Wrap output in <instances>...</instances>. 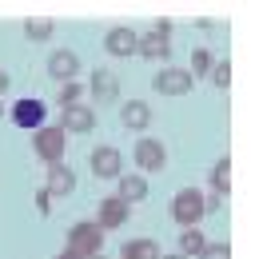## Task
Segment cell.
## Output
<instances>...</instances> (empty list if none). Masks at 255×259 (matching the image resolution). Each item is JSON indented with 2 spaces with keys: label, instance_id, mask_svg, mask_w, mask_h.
<instances>
[{
  "label": "cell",
  "instance_id": "obj_7",
  "mask_svg": "<svg viewBox=\"0 0 255 259\" xmlns=\"http://www.w3.org/2000/svg\"><path fill=\"white\" fill-rule=\"evenodd\" d=\"M44 116H48V104L44 100H20V104H12V120H16V128H44Z\"/></svg>",
  "mask_w": 255,
  "mask_h": 259
},
{
  "label": "cell",
  "instance_id": "obj_22",
  "mask_svg": "<svg viewBox=\"0 0 255 259\" xmlns=\"http://www.w3.org/2000/svg\"><path fill=\"white\" fill-rule=\"evenodd\" d=\"M80 96H84V84H76V80H72V84H64V88H60V104H64V108H72V104H76Z\"/></svg>",
  "mask_w": 255,
  "mask_h": 259
},
{
  "label": "cell",
  "instance_id": "obj_26",
  "mask_svg": "<svg viewBox=\"0 0 255 259\" xmlns=\"http://www.w3.org/2000/svg\"><path fill=\"white\" fill-rule=\"evenodd\" d=\"M220 207H223V195H216V192L203 195V215H207V211H220Z\"/></svg>",
  "mask_w": 255,
  "mask_h": 259
},
{
  "label": "cell",
  "instance_id": "obj_25",
  "mask_svg": "<svg viewBox=\"0 0 255 259\" xmlns=\"http://www.w3.org/2000/svg\"><path fill=\"white\" fill-rule=\"evenodd\" d=\"M36 211H40V215H48V211H52V195L44 192V188L36 192Z\"/></svg>",
  "mask_w": 255,
  "mask_h": 259
},
{
  "label": "cell",
  "instance_id": "obj_31",
  "mask_svg": "<svg viewBox=\"0 0 255 259\" xmlns=\"http://www.w3.org/2000/svg\"><path fill=\"white\" fill-rule=\"evenodd\" d=\"M88 259H104V255H88Z\"/></svg>",
  "mask_w": 255,
  "mask_h": 259
},
{
  "label": "cell",
  "instance_id": "obj_14",
  "mask_svg": "<svg viewBox=\"0 0 255 259\" xmlns=\"http://www.w3.org/2000/svg\"><path fill=\"white\" fill-rule=\"evenodd\" d=\"M136 40H140V36L132 32V28L116 24V28L108 32V40H104V48H108L112 56H136Z\"/></svg>",
  "mask_w": 255,
  "mask_h": 259
},
{
  "label": "cell",
  "instance_id": "obj_2",
  "mask_svg": "<svg viewBox=\"0 0 255 259\" xmlns=\"http://www.w3.org/2000/svg\"><path fill=\"white\" fill-rule=\"evenodd\" d=\"M172 220L180 227H195L203 220V192H195V188L176 192V199H172Z\"/></svg>",
  "mask_w": 255,
  "mask_h": 259
},
{
  "label": "cell",
  "instance_id": "obj_13",
  "mask_svg": "<svg viewBox=\"0 0 255 259\" xmlns=\"http://www.w3.org/2000/svg\"><path fill=\"white\" fill-rule=\"evenodd\" d=\"M92 100H100V104H116V96H120V84H116V76L112 72H104V68H96L92 72Z\"/></svg>",
  "mask_w": 255,
  "mask_h": 259
},
{
  "label": "cell",
  "instance_id": "obj_10",
  "mask_svg": "<svg viewBox=\"0 0 255 259\" xmlns=\"http://www.w3.org/2000/svg\"><path fill=\"white\" fill-rule=\"evenodd\" d=\"M96 128V112L92 104H72V108H64L60 116V132L68 136V132H92Z\"/></svg>",
  "mask_w": 255,
  "mask_h": 259
},
{
  "label": "cell",
  "instance_id": "obj_29",
  "mask_svg": "<svg viewBox=\"0 0 255 259\" xmlns=\"http://www.w3.org/2000/svg\"><path fill=\"white\" fill-rule=\"evenodd\" d=\"M56 259H76V255H68V251H64V255H56Z\"/></svg>",
  "mask_w": 255,
  "mask_h": 259
},
{
  "label": "cell",
  "instance_id": "obj_27",
  "mask_svg": "<svg viewBox=\"0 0 255 259\" xmlns=\"http://www.w3.org/2000/svg\"><path fill=\"white\" fill-rule=\"evenodd\" d=\"M4 92H8V72L0 68V96H4Z\"/></svg>",
  "mask_w": 255,
  "mask_h": 259
},
{
  "label": "cell",
  "instance_id": "obj_24",
  "mask_svg": "<svg viewBox=\"0 0 255 259\" xmlns=\"http://www.w3.org/2000/svg\"><path fill=\"white\" fill-rule=\"evenodd\" d=\"M211 64H216V60H211V52H207V48H199V52L191 56V76H195V72H211Z\"/></svg>",
  "mask_w": 255,
  "mask_h": 259
},
{
  "label": "cell",
  "instance_id": "obj_1",
  "mask_svg": "<svg viewBox=\"0 0 255 259\" xmlns=\"http://www.w3.org/2000/svg\"><path fill=\"white\" fill-rule=\"evenodd\" d=\"M100 247H104V231L96 224H72V231H68V255L88 259V255H100Z\"/></svg>",
  "mask_w": 255,
  "mask_h": 259
},
{
  "label": "cell",
  "instance_id": "obj_11",
  "mask_svg": "<svg viewBox=\"0 0 255 259\" xmlns=\"http://www.w3.org/2000/svg\"><path fill=\"white\" fill-rule=\"evenodd\" d=\"M120 120H124V128L144 132L152 124V104H144V100H124V104H120Z\"/></svg>",
  "mask_w": 255,
  "mask_h": 259
},
{
  "label": "cell",
  "instance_id": "obj_17",
  "mask_svg": "<svg viewBox=\"0 0 255 259\" xmlns=\"http://www.w3.org/2000/svg\"><path fill=\"white\" fill-rule=\"evenodd\" d=\"M120 259H159V243L156 239H128L120 247Z\"/></svg>",
  "mask_w": 255,
  "mask_h": 259
},
{
  "label": "cell",
  "instance_id": "obj_5",
  "mask_svg": "<svg viewBox=\"0 0 255 259\" xmlns=\"http://www.w3.org/2000/svg\"><path fill=\"white\" fill-rule=\"evenodd\" d=\"M163 163H167V152L159 140H152V136L136 140V167L140 171H163Z\"/></svg>",
  "mask_w": 255,
  "mask_h": 259
},
{
  "label": "cell",
  "instance_id": "obj_28",
  "mask_svg": "<svg viewBox=\"0 0 255 259\" xmlns=\"http://www.w3.org/2000/svg\"><path fill=\"white\" fill-rule=\"evenodd\" d=\"M159 259H188V255H180V251H176V255H159Z\"/></svg>",
  "mask_w": 255,
  "mask_h": 259
},
{
  "label": "cell",
  "instance_id": "obj_30",
  "mask_svg": "<svg viewBox=\"0 0 255 259\" xmlns=\"http://www.w3.org/2000/svg\"><path fill=\"white\" fill-rule=\"evenodd\" d=\"M0 120H4V100H0Z\"/></svg>",
  "mask_w": 255,
  "mask_h": 259
},
{
  "label": "cell",
  "instance_id": "obj_6",
  "mask_svg": "<svg viewBox=\"0 0 255 259\" xmlns=\"http://www.w3.org/2000/svg\"><path fill=\"white\" fill-rule=\"evenodd\" d=\"M128 215H132V207H128L120 195H108V199H100V220H96V227L100 231H112V227H124Z\"/></svg>",
  "mask_w": 255,
  "mask_h": 259
},
{
  "label": "cell",
  "instance_id": "obj_20",
  "mask_svg": "<svg viewBox=\"0 0 255 259\" xmlns=\"http://www.w3.org/2000/svg\"><path fill=\"white\" fill-rule=\"evenodd\" d=\"M52 32H56L52 20H28V24H24V36H28V40H48Z\"/></svg>",
  "mask_w": 255,
  "mask_h": 259
},
{
  "label": "cell",
  "instance_id": "obj_4",
  "mask_svg": "<svg viewBox=\"0 0 255 259\" xmlns=\"http://www.w3.org/2000/svg\"><path fill=\"white\" fill-rule=\"evenodd\" d=\"M32 144H36V156L44 163H60L64 160V132L60 128H36V136H32Z\"/></svg>",
  "mask_w": 255,
  "mask_h": 259
},
{
  "label": "cell",
  "instance_id": "obj_3",
  "mask_svg": "<svg viewBox=\"0 0 255 259\" xmlns=\"http://www.w3.org/2000/svg\"><path fill=\"white\" fill-rule=\"evenodd\" d=\"M191 88H195V76H191L188 68H163V72H156V92L159 96H188Z\"/></svg>",
  "mask_w": 255,
  "mask_h": 259
},
{
  "label": "cell",
  "instance_id": "obj_23",
  "mask_svg": "<svg viewBox=\"0 0 255 259\" xmlns=\"http://www.w3.org/2000/svg\"><path fill=\"white\" fill-rule=\"evenodd\" d=\"M195 259H231V247H227V243H207Z\"/></svg>",
  "mask_w": 255,
  "mask_h": 259
},
{
  "label": "cell",
  "instance_id": "obj_12",
  "mask_svg": "<svg viewBox=\"0 0 255 259\" xmlns=\"http://www.w3.org/2000/svg\"><path fill=\"white\" fill-rule=\"evenodd\" d=\"M167 52H172V40L163 32H144L140 40H136V56H148V60H167Z\"/></svg>",
  "mask_w": 255,
  "mask_h": 259
},
{
  "label": "cell",
  "instance_id": "obj_19",
  "mask_svg": "<svg viewBox=\"0 0 255 259\" xmlns=\"http://www.w3.org/2000/svg\"><path fill=\"white\" fill-rule=\"evenodd\" d=\"M211 188H216V195L227 199V192H231V160H220L211 167Z\"/></svg>",
  "mask_w": 255,
  "mask_h": 259
},
{
  "label": "cell",
  "instance_id": "obj_18",
  "mask_svg": "<svg viewBox=\"0 0 255 259\" xmlns=\"http://www.w3.org/2000/svg\"><path fill=\"white\" fill-rule=\"evenodd\" d=\"M203 247H207V239H203V231H199V227H184V231H180V255L195 259Z\"/></svg>",
  "mask_w": 255,
  "mask_h": 259
},
{
  "label": "cell",
  "instance_id": "obj_8",
  "mask_svg": "<svg viewBox=\"0 0 255 259\" xmlns=\"http://www.w3.org/2000/svg\"><path fill=\"white\" fill-rule=\"evenodd\" d=\"M76 72H80V60H76V52H72V48H60V52H52V56H48V76H52L56 84H72V80H76Z\"/></svg>",
  "mask_w": 255,
  "mask_h": 259
},
{
  "label": "cell",
  "instance_id": "obj_15",
  "mask_svg": "<svg viewBox=\"0 0 255 259\" xmlns=\"http://www.w3.org/2000/svg\"><path fill=\"white\" fill-rule=\"evenodd\" d=\"M72 188H76V176H72V167L52 163V167H48V184H44V192H48V195H68Z\"/></svg>",
  "mask_w": 255,
  "mask_h": 259
},
{
  "label": "cell",
  "instance_id": "obj_9",
  "mask_svg": "<svg viewBox=\"0 0 255 259\" xmlns=\"http://www.w3.org/2000/svg\"><path fill=\"white\" fill-rule=\"evenodd\" d=\"M92 171L100 180H120L124 176V156L116 148H96L92 152Z\"/></svg>",
  "mask_w": 255,
  "mask_h": 259
},
{
  "label": "cell",
  "instance_id": "obj_16",
  "mask_svg": "<svg viewBox=\"0 0 255 259\" xmlns=\"http://www.w3.org/2000/svg\"><path fill=\"white\" fill-rule=\"evenodd\" d=\"M116 195H120L128 207H132V203L148 199V180H144L140 171H136V176H120V192H116Z\"/></svg>",
  "mask_w": 255,
  "mask_h": 259
},
{
  "label": "cell",
  "instance_id": "obj_21",
  "mask_svg": "<svg viewBox=\"0 0 255 259\" xmlns=\"http://www.w3.org/2000/svg\"><path fill=\"white\" fill-rule=\"evenodd\" d=\"M207 76H211V84H216V88H227V84H231V60L211 64V72H207Z\"/></svg>",
  "mask_w": 255,
  "mask_h": 259
}]
</instances>
